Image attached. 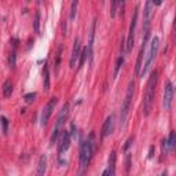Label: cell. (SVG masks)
Wrapping results in <instances>:
<instances>
[{"instance_id":"obj_29","label":"cell","mask_w":176,"mask_h":176,"mask_svg":"<svg viewBox=\"0 0 176 176\" xmlns=\"http://www.w3.org/2000/svg\"><path fill=\"white\" fill-rule=\"evenodd\" d=\"M151 3H153L154 6H161V3H162V0H151Z\"/></svg>"},{"instance_id":"obj_3","label":"cell","mask_w":176,"mask_h":176,"mask_svg":"<svg viewBox=\"0 0 176 176\" xmlns=\"http://www.w3.org/2000/svg\"><path fill=\"white\" fill-rule=\"evenodd\" d=\"M134 88H135V83L134 81H130L128 88H127V95H125L124 103H122V106H121V113H120V125H121V127H124L125 121H127L128 113H130L131 103H132V96H134Z\"/></svg>"},{"instance_id":"obj_12","label":"cell","mask_w":176,"mask_h":176,"mask_svg":"<svg viewBox=\"0 0 176 176\" xmlns=\"http://www.w3.org/2000/svg\"><path fill=\"white\" fill-rule=\"evenodd\" d=\"M70 139H72L70 132L65 131V132H63L62 140H61V145H59V155H62L65 151H67V149H69V146H70Z\"/></svg>"},{"instance_id":"obj_4","label":"cell","mask_w":176,"mask_h":176,"mask_svg":"<svg viewBox=\"0 0 176 176\" xmlns=\"http://www.w3.org/2000/svg\"><path fill=\"white\" fill-rule=\"evenodd\" d=\"M158 46H160V40H158V37H153V40H151V43H150L149 52H147V55H146L145 63H143V69H140V72H139L140 77H143V76L147 73V70L150 69L151 63H153L155 55H157V52H158Z\"/></svg>"},{"instance_id":"obj_10","label":"cell","mask_w":176,"mask_h":176,"mask_svg":"<svg viewBox=\"0 0 176 176\" xmlns=\"http://www.w3.org/2000/svg\"><path fill=\"white\" fill-rule=\"evenodd\" d=\"M143 14H145V30H149L150 19H151V15H153V3H151V0L146 2V7H145Z\"/></svg>"},{"instance_id":"obj_5","label":"cell","mask_w":176,"mask_h":176,"mask_svg":"<svg viewBox=\"0 0 176 176\" xmlns=\"http://www.w3.org/2000/svg\"><path fill=\"white\" fill-rule=\"evenodd\" d=\"M67 110H69V105L65 103V105H63V107H62V110L59 111V116H58V118H57L55 127H54V130H52V135H51V142H52V143H54L55 140L58 139L59 134H61V132H62V130H63V124H65V121H66Z\"/></svg>"},{"instance_id":"obj_15","label":"cell","mask_w":176,"mask_h":176,"mask_svg":"<svg viewBox=\"0 0 176 176\" xmlns=\"http://www.w3.org/2000/svg\"><path fill=\"white\" fill-rule=\"evenodd\" d=\"M145 50L146 48H140V52H139V55H138V61H136V67H135V74L136 76H139V72H140V69H142V61H143V57H145Z\"/></svg>"},{"instance_id":"obj_32","label":"cell","mask_w":176,"mask_h":176,"mask_svg":"<svg viewBox=\"0 0 176 176\" xmlns=\"http://www.w3.org/2000/svg\"><path fill=\"white\" fill-rule=\"evenodd\" d=\"M102 2H103V0H102Z\"/></svg>"},{"instance_id":"obj_26","label":"cell","mask_w":176,"mask_h":176,"mask_svg":"<svg viewBox=\"0 0 176 176\" xmlns=\"http://www.w3.org/2000/svg\"><path fill=\"white\" fill-rule=\"evenodd\" d=\"M61 52H62V46L58 48V55H57V62H55V69L58 67V65H59V61H61Z\"/></svg>"},{"instance_id":"obj_11","label":"cell","mask_w":176,"mask_h":176,"mask_svg":"<svg viewBox=\"0 0 176 176\" xmlns=\"http://www.w3.org/2000/svg\"><path fill=\"white\" fill-rule=\"evenodd\" d=\"M113 127H114V116L111 114L106 118L103 127H102V138H107L109 135L113 132Z\"/></svg>"},{"instance_id":"obj_1","label":"cell","mask_w":176,"mask_h":176,"mask_svg":"<svg viewBox=\"0 0 176 176\" xmlns=\"http://www.w3.org/2000/svg\"><path fill=\"white\" fill-rule=\"evenodd\" d=\"M157 78H158V73L157 70H153L150 73L149 77L147 86H146V92H145V99H143V114L149 116L153 107V99H154V92H155V86H157Z\"/></svg>"},{"instance_id":"obj_9","label":"cell","mask_w":176,"mask_h":176,"mask_svg":"<svg viewBox=\"0 0 176 176\" xmlns=\"http://www.w3.org/2000/svg\"><path fill=\"white\" fill-rule=\"evenodd\" d=\"M80 48H81V43L80 39L76 37L74 39V44H73V50H72V57H70V66H76V62H77V58L80 57Z\"/></svg>"},{"instance_id":"obj_16","label":"cell","mask_w":176,"mask_h":176,"mask_svg":"<svg viewBox=\"0 0 176 176\" xmlns=\"http://www.w3.org/2000/svg\"><path fill=\"white\" fill-rule=\"evenodd\" d=\"M43 80H44V90H50V73H48V65L47 62L44 63V69H43Z\"/></svg>"},{"instance_id":"obj_31","label":"cell","mask_w":176,"mask_h":176,"mask_svg":"<svg viewBox=\"0 0 176 176\" xmlns=\"http://www.w3.org/2000/svg\"><path fill=\"white\" fill-rule=\"evenodd\" d=\"M117 2H118V6H120V7H122V6H124V0H117Z\"/></svg>"},{"instance_id":"obj_19","label":"cell","mask_w":176,"mask_h":176,"mask_svg":"<svg viewBox=\"0 0 176 176\" xmlns=\"http://www.w3.org/2000/svg\"><path fill=\"white\" fill-rule=\"evenodd\" d=\"M166 143H168V149H169V153L175 150V143H176V135L175 132H171L169 134V138L166 139Z\"/></svg>"},{"instance_id":"obj_8","label":"cell","mask_w":176,"mask_h":176,"mask_svg":"<svg viewBox=\"0 0 176 176\" xmlns=\"http://www.w3.org/2000/svg\"><path fill=\"white\" fill-rule=\"evenodd\" d=\"M57 102H58L57 98H51L48 103L46 105V107H44V110L42 113V125H47V122H48L52 111L55 110V105H57Z\"/></svg>"},{"instance_id":"obj_13","label":"cell","mask_w":176,"mask_h":176,"mask_svg":"<svg viewBox=\"0 0 176 176\" xmlns=\"http://www.w3.org/2000/svg\"><path fill=\"white\" fill-rule=\"evenodd\" d=\"M109 168L106 169V171H103V176H107V175H110V176H113L114 174H116V151H111L110 155H109Z\"/></svg>"},{"instance_id":"obj_6","label":"cell","mask_w":176,"mask_h":176,"mask_svg":"<svg viewBox=\"0 0 176 176\" xmlns=\"http://www.w3.org/2000/svg\"><path fill=\"white\" fill-rule=\"evenodd\" d=\"M138 14H139V7L135 8L134 11V17L131 19V25H130V32H128V37H127V51L130 52L134 48V42H135V29H136V22H138Z\"/></svg>"},{"instance_id":"obj_14","label":"cell","mask_w":176,"mask_h":176,"mask_svg":"<svg viewBox=\"0 0 176 176\" xmlns=\"http://www.w3.org/2000/svg\"><path fill=\"white\" fill-rule=\"evenodd\" d=\"M46 169H47V157L46 155H42L39 161V166H37V175H44L46 174Z\"/></svg>"},{"instance_id":"obj_17","label":"cell","mask_w":176,"mask_h":176,"mask_svg":"<svg viewBox=\"0 0 176 176\" xmlns=\"http://www.w3.org/2000/svg\"><path fill=\"white\" fill-rule=\"evenodd\" d=\"M88 54H90V48L88 47H86V48H83V51L80 52V59H78V66H77V69H81L84 65V62H86V59L88 58Z\"/></svg>"},{"instance_id":"obj_22","label":"cell","mask_w":176,"mask_h":176,"mask_svg":"<svg viewBox=\"0 0 176 176\" xmlns=\"http://www.w3.org/2000/svg\"><path fill=\"white\" fill-rule=\"evenodd\" d=\"M122 63H124V57H120L118 59H117V63H116V67H114V73H113V77L116 78L117 77V74H118V72H120V69H121V66H122Z\"/></svg>"},{"instance_id":"obj_28","label":"cell","mask_w":176,"mask_h":176,"mask_svg":"<svg viewBox=\"0 0 176 176\" xmlns=\"http://www.w3.org/2000/svg\"><path fill=\"white\" fill-rule=\"evenodd\" d=\"M130 164H131V155H127V171H130Z\"/></svg>"},{"instance_id":"obj_18","label":"cell","mask_w":176,"mask_h":176,"mask_svg":"<svg viewBox=\"0 0 176 176\" xmlns=\"http://www.w3.org/2000/svg\"><path fill=\"white\" fill-rule=\"evenodd\" d=\"M11 94H13V83L10 80H7L3 84V95L6 98H8V96H11Z\"/></svg>"},{"instance_id":"obj_33","label":"cell","mask_w":176,"mask_h":176,"mask_svg":"<svg viewBox=\"0 0 176 176\" xmlns=\"http://www.w3.org/2000/svg\"><path fill=\"white\" fill-rule=\"evenodd\" d=\"M28 2H29V0H28Z\"/></svg>"},{"instance_id":"obj_24","label":"cell","mask_w":176,"mask_h":176,"mask_svg":"<svg viewBox=\"0 0 176 176\" xmlns=\"http://www.w3.org/2000/svg\"><path fill=\"white\" fill-rule=\"evenodd\" d=\"M0 122H2V131L4 135H7V131H8V120L6 117H2L0 118Z\"/></svg>"},{"instance_id":"obj_7","label":"cell","mask_w":176,"mask_h":176,"mask_svg":"<svg viewBox=\"0 0 176 176\" xmlns=\"http://www.w3.org/2000/svg\"><path fill=\"white\" fill-rule=\"evenodd\" d=\"M174 101V84L171 81H166L165 88H164V107L165 110H169Z\"/></svg>"},{"instance_id":"obj_20","label":"cell","mask_w":176,"mask_h":176,"mask_svg":"<svg viewBox=\"0 0 176 176\" xmlns=\"http://www.w3.org/2000/svg\"><path fill=\"white\" fill-rule=\"evenodd\" d=\"M15 65H17V51L15 48L11 51L10 57H8V66L11 67V69H15Z\"/></svg>"},{"instance_id":"obj_23","label":"cell","mask_w":176,"mask_h":176,"mask_svg":"<svg viewBox=\"0 0 176 176\" xmlns=\"http://www.w3.org/2000/svg\"><path fill=\"white\" fill-rule=\"evenodd\" d=\"M77 4H78V0H73L72 2V7H70V19H74L76 18V14H77Z\"/></svg>"},{"instance_id":"obj_30","label":"cell","mask_w":176,"mask_h":176,"mask_svg":"<svg viewBox=\"0 0 176 176\" xmlns=\"http://www.w3.org/2000/svg\"><path fill=\"white\" fill-rule=\"evenodd\" d=\"M153 151H154V147H153V146H151V147H150V154H149V158H151V157H153Z\"/></svg>"},{"instance_id":"obj_27","label":"cell","mask_w":176,"mask_h":176,"mask_svg":"<svg viewBox=\"0 0 176 176\" xmlns=\"http://www.w3.org/2000/svg\"><path fill=\"white\" fill-rule=\"evenodd\" d=\"M132 142H134V136H132V138H130V139L127 140V143H125V146H124V150H125V151H127L128 149H130V146L132 145Z\"/></svg>"},{"instance_id":"obj_2","label":"cell","mask_w":176,"mask_h":176,"mask_svg":"<svg viewBox=\"0 0 176 176\" xmlns=\"http://www.w3.org/2000/svg\"><path fill=\"white\" fill-rule=\"evenodd\" d=\"M94 149H95V134H91L87 140H84L80 146V165L86 169L92 158Z\"/></svg>"},{"instance_id":"obj_25","label":"cell","mask_w":176,"mask_h":176,"mask_svg":"<svg viewBox=\"0 0 176 176\" xmlns=\"http://www.w3.org/2000/svg\"><path fill=\"white\" fill-rule=\"evenodd\" d=\"M36 96H37L36 92H30V94H26L23 98H25V102H26V103H32V102L36 99Z\"/></svg>"},{"instance_id":"obj_21","label":"cell","mask_w":176,"mask_h":176,"mask_svg":"<svg viewBox=\"0 0 176 176\" xmlns=\"http://www.w3.org/2000/svg\"><path fill=\"white\" fill-rule=\"evenodd\" d=\"M40 19H42L40 13H36L34 14V19H33V29L36 33H40Z\"/></svg>"}]
</instances>
